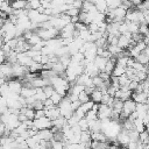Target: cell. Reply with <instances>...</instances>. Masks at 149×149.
I'll return each instance as SVG.
<instances>
[{"label":"cell","instance_id":"6da1fadb","mask_svg":"<svg viewBox=\"0 0 149 149\" xmlns=\"http://www.w3.org/2000/svg\"><path fill=\"white\" fill-rule=\"evenodd\" d=\"M71 102H72V101H71L70 98L66 95V97L63 98L62 102L58 105V109H59L61 115L64 116V118H66V119L71 118V116L74 114V111H73V108H72Z\"/></svg>","mask_w":149,"mask_h":149},{"label":"cell","instance_id":"7a4b0ae2","mask_svg":"<svg viewBox=\"0 0 149 149\" xmlns=\"http://www.w3.org/2000/svg\"><path fill=\"white\" fill-rule=\"evenodd\" d=\"M127 22H136V23H146V20H144V14L142 10H140L139 8L136 9H129L127 15H126V20Z\"/></svg>","mask_w":149,"mask_h":149},{"label":"cell","instance_id":"3957f363","mask_svg":"<svg viewBox=\"0 0 149 149\" xmlns=\"http://www.w3.org/2000/svg\"><path fill=\"white\" fill-rule=\"evenodd\" d=\"M136 106H137V104L133 99H128V100L123 101V108L120 114V120H125V119L129 118L136 111Z\"/></svg>","mask_w":149,"mask_h":149},{"label":"cell","instance_id":"277c9868","mask_svg":"<svg viewBox=\"0 0 149 149\" xmlns=\"http://www.w3.org/2000/svg\"><path fill=\"white\" fill-rule=\"evenodd\" d=\"M36 33L40 35V37L43 41H49L56 38L59 34V30H57L56 28H38Z\"/></svg>","mask_w":149,"mask_h":149},{"label":"cell","instance_id":"5b68a950","mask_svg":"<svg viewBox=\"0 0 149 149\" xmlns=\"http://www.w3.org/2000/svg\"><path fill=\"white\" fill-rule=\"evenodd\" d=\"M33 127H35L37 130H43V129H51L52 128V121L47 118H40V119H35L33 120Z\"/></svg>","mask_w":149,"mask_h":149},{"label":"cell","instance_id":"8992f818","mask_svg":"<svg viewBox=\"0 0 149 149\" xmlns=\"http://www.w3.org/2000/svg\"><path fill=\"white\" fill-rule=\"evenodd\" d=\"M132 35L130 33H127L125 35H120L119 40H118V47H120L122 50L125 49H129L132 45H134V42L132 40Z\"/></svg>","mask_w":149,"mask_h":149},{"label":"cell","instance_id":"52a82bcc","mask_svg":"<svg viewBox=\"0 0 149 149\" xmlns=\"http://www.w3.org/2000/svg\"><path fill=\"white\" fill-rule=\"evenodd\" d=\"M113 115V108L105 105V104H99V108H98V118L100 120H105V119H112Z\"/></svg>","mask_w":149,"mask_h":149},{"label":"cell","instance_id":"ba28073f","mask_svg":"<svg viewBox=\"0 0 149 149\" xmlns=\"http://www.w3.org/2000/svg\"><path fill=\"white\" fill-rule=\"evenodd\" d=\"M0 76L1 78H6L7 80H10L13 76V64H10L9 62H5L1 64L0 66Z\"/></svg>","mask_w":149,"mask_h":149},{"label":"cell","instance_id":"9c48e42d","mask_svg":"<svg viewBox=\"0 0 149 149\" xmlns=\"http://www.w3.org/2000/svg\"><path fill=\"white\" fill-rule=\"evenodd\" d=\"M29 72V69L19 64V63H14L13 64V76L15 78H23L27 73Z\"/></svg>","mask_w":149,"mask_h":149},{"label":"cell","instance_id":"30bf717a","mask_svg":"<svg viewBox=\"0 0 149 149\" xmlns=\"http://www.w3.org/2000/svg\"><path fill=\"white\" fill-rule=\"evenodd\" d=\"M17 63L29 69V66L34 63V61L30 56H28L27 52H19L17 54Z\"/></svg>","mask_w":149,"mask_h":149},{"label":"cell","instance_id":"8fae6325","mask_svg":"<svg viewBox=\"0 0 149 149\" xmlns=\"http://www.w3.org/2000/svg\"><path fill=\"white\" fill-rule=\"evenodd\" d=\"M7 84L9 86V90L14 93H17V94H20L22 88H23V84L19 79H10L7 81Z\"/></svg>","mask_w":149,"mask_h":149},{"label":"cell","instance_id":"7c38bea8","mask_svg":"<svg viewBox=\"0 0 149 149\" xmlns=\"http://www.w3.org/2000/svg\"><path fill=\"white\" fill-rule=\"evenodd\" d=\"M116 140H118V142H119V144H120V146H122V147H127V146H128V143L130 142L129 132H127V130L122 129V130L120 132V134L118 135Z\"/></svg>","mask_w":149,"mask_h":149},{"label":"cell","instance_id":"4fadbf2b","mask_svg":"<svg viewBox=\"0 0 149 149\" xmlns=\"http://www.w3.org/2000/svg\"><path fill=\"white\" fill-rule=\"evenodd\" d=\"M132 99L136 104H147L148 102V93H146V92H133Z\"/></svg>","mask_w":149,"mask_h":149},{"label":"cell","instance_id":"5bb4252c","mask_svg":"<svg viewBox=\"0 0 149 149\" xmlns=\"http://www.w3.org/2000/svg\"><path fill=\"white\" fill-rule=\"evenodd\" d=\"M10 6L14 10L28 9V1L27 0H13L10 2Z\"/></svg>","mask_w":149,"mask_h":149},{"label":"cell","instance_id":"9a60e30c","mask_svg":"<svg viewBox=\"0 0 149 149\" xmlns=\"http://www.w3.org/2000/svg\"><path fill=\"white\" fill-rule=\"evenodd\" d=\"M35 93H36V88H34L33 86H23V88H22V91H21L20 95H21L22 98L27 99V98L34 97V95H35Z\"/></svg>","mask_w":149,"mask_h":149},{"label":"cell","instance_id":"2e32d148","mask_svg":"<svg viewBox=\"0 0 149 149\" xmlns=\"http://www.w3.org/2000/svg\"><path fill=\"white\" fill-rule=\"evenodd\" d=\"M45 116L49 118L51 121L56 120L57 118L61 116V113H59V109H58V106L54 107V108H50V109H45Z\"/></svg>","mask_w":149,"mask_h":149},{"label":"cell","instance_id":"e0dca14e","mask_svg":"<svg viewBox=\"0 0 149 149\" xmlns=\"http://www.w3.org/2000/svg\"><path fill=\"white\" fill-rule=\"evenodd\" d=\"M90 95H91V100H92L94 104H101V101H102V97H104L102 91H100L99 88H95Z\"/></svg>","mask_w":149,"mask_h":149},{"label":"cell","instance_id":"ac0fdd59","mask_svg":"<svg viewBox=\"0 0 149 149\" xmlns=\"http://www.w3.org/2000/svg\"><path fill=\"white\" fill-rule=\"evenodd\" d=\"M92 133V141H97V142H104L106 143L108 137L105 135L104 132H91Z\"/></svg>","mask_w":149,"mask_h":149},{"label":"cell","instance_id":"d6986e66","mask_svg":"<svg viewBox=\"0 0 149 149\" xmlns=\"http://www.w3.org/2000/svg\"><path fill=\"white\" fill-rule=\"evenodd\" d=\"M94 6L97 7V9L100 12V13H105L108 10V5H107V1L106 0H94L93 1Z\"/></svg>","mask_w":149,"mask_h":149},{"label":"cell","instance_id":"ffe728a7","mask_svg":"<svg viewBox=\"0 0 149 149\" xmlns=\"http://www.w3.org/2000/svg\"><path fill=\"white\" fill-rule=\"evenodd\" d=\"M107 58L105 57H101V56H97V58L93 61L94 64L98 66V69L100 70V72H104L105 71V68H106V64H107Z\"/></svg>","mask_w":149,"mask_h":149},{"label":"cell","instance_id":"44dd1931","mask_svg":"<svg viewBox=\"0 0 149 149\" xmlns=\"http://www.w3.org/2000/svg\"><path fill=\"white\" fill-rule=\"evenodd\" d=\"M51 70L52 71H55L58 76L59 74H63V73H65V70H66V68L58 61L57 63H54V64H51Z\"/></svg>","mask_w":149,"mask_h":149},{"label":"cell","instance_id":"7402d4cb","mask_svg":"<svg viewBox=\"0 0 149 149\" xmlns=\"http://www.w3.org/2000/svg\"><path fill=\"white\" fill-rule=\"evenodd\" d=\"M134 128L136 132L139 133H142L144 130H147V127H146V123L142 119H135L134 120Z\"/></svg>","mask_w":149,"mask_h":149},{"label":"cell","instance_id":"603a6c76","mask_svg":"<svg viewBox=\"0 0 149 149\" xmlns=\"http://www.w3.org/2000/svg\"><path fill=\"white\" fill-rule=\"evenodd\" d=\"M122 108H123V101H122L121 99H116V98H115L114 104H113V112H114L115 114L120 115L121 112H122Z\"/></svg>","mask_w":149,"mask_h":149},{"label":"cell","instance_id":"cb8c5ba5","mask_svg":"<svg viewBox=\"0 0 149 149\" xmlns=\"http://www.w3.org/2000/svg\"><path fill=\"white\" fill-rule=\"evenodd\" d=\"M126 72H127V68H125V66H122V65H119V64H116L115 65V68H114V71H113V73H112V76H114V77H121V76H123V74H126Z\"/></svg>","mask_w":149,"mask_h":149},{"label":"cell","instance_id":"d4e9b609","mask_svg":"<svg viewBox=\"0 0 149 149\" xmlns=\"http://www.w3.org/2000/svg\"><path fill=\"white\" fill-rule=\"evenodd\" d=\"M92 142V133L90 130H83L80 134V143H90Z\"/></svg>","mask_w":149,"mask_h":149},{"label":"cell","instance_id":"484cf974","mask_svg":"<svg viewBox=\"0 0 149 149\" xmlns=\"http://www.w3.org/2000/svg\"><path fill=\"white\" fill-rule=\"evenodd\" d=\"M35 99L37 100V101H45L47 99H48V97H47V94L44 93V91H43V88H36V93H35Z\"/></svg>","mask_w":149,"mask_h":149},{"label":"cell","instance_id":"4316f807","mask_svg":"<svg viewBox=\"0 0 149 149\" xmlns=\"http://www.w3.org/2000/svg\"><path fill=\"white\" fill-rule=\"evenodd\" d=\"M127 24H128V30H129L130 34L140 33V23H136V22H127Z\"/></svg>","mask_w":149,"mask_h":149},{"label":"cell","instance_id":"83f0119b","mask_svg":"<svg viewBox=\"0 0 149 149\" xmlns=\"http://www.w3.org/2000/svg\"><path fill=\"white\" fill-rule=\"evenodd\" d=\"M42 7V0H30L28 2V9H36L38 10Z\"/></svg>","mask_w":149,"mask_h":149},{"label":"cell","instance_id":"f1b7e54d","mask_svg":"<svg viewBox=\"0 0 149 149\" xmlns=\"http://www.w3.org/2000/svg\"><path fill=\"white\" fill-rule=\"evenodd\" d=\"M63 98H64V97H63V95H61V94H59L58 92H56V91H55V92L52 93V95L50 97L51 101H52V102H54V104H55L56 106H58V105H59V104L62 102Z\"/></svg>","mask_w":149,"mask_h":149},{"label":"cell","instance_id":"f546056e","mask_svg":"<svg viewBox=\"0 0 149 149\" xmlns=\"http://www.w3.org/2000/svg\"><path fill=\"white\" fill-rule=\"evenodd\" d=\"M135 61H137L139 63H141V64H143V65H148V63H149V57H148L144 52H141V54L135 58Z\"/></svg>","mask_w":149,"mask_h":149},{"label":"cell","instance_id":"4dcf8cb0","mask_svg":"<svg viewBox=\"0 0 149 149\" xmlns=\"http://www.w3.org/2000/svg\"><path fill=\"white\" fill-rule=\"evenodd\" d=\"M108 5V9H115L122 5V0H106Z\"/></svg>","mask_w":149,"mask_h":149},{"label":"cell","instance_id":"1f68e13d","mask_svg":"<svg viewBox=\"0 0 149 149\" xmlns=\"http://www.w3.org/2000/svg\"><path fill=\"white\" fill-rule=\"evenodd\" d=\"M78 100L81 102V104H85V102H88V101H91V95L88 94V93H86L85 91L84 92H81L79 95H78Z\"/></svg>","mask_w":149,"mask_h":149},{"label":"cell","instance_id":"d6a6232c","mask_svg":"<svg viewBox=\"0 0 149 149\" xmlns=\"http://www.w3.org/2000/svg\"><path fill=\"white\" fill-rule=\"evenodd\" d=\"M81 119L80 118H78L76 114H73L71 118H69L68 119V125L70 126V127H73V126H77L78 123H79V121H80Z\"/></svg>","mask_w":149,"mask_h":149},{"label":"cell","instance_id":"836d02e7","mask_svg":"<svg viewBox=\"0 0 149 149\" xmlns=\"http://www.w3.org/2000/svg\"><path fill=\"white\" fill-rule=\"evenodd\" d=\"M79 127L81 128V130H90V122L86 118H83L80 121H79Z\"/></svg>","mask_w":149,"mask_h":149},{"label":"cell","instance_id":"e575fe53","mask_svg":"<svg viewBox=\"0 0 149 149\" xmlns=\"http://www.w3.org/2000/svg\"><path fill=\"white\" fill-rule=\"evenodd\" d=\"M51 149H65V143L63 141H51Z\"/></svg>","mask_w":149,"mask_h":149},{"label":"cell","instance_id":"d590c367","mask_svg":"<svg viewBox=\"0 0 149 149\" xmlns=\"http://www.w3.org/2000/svg\"><path fill=\"white\" fill-rule=\"evenodd\" d=\"M93 84H94L95 88H99L105 84V81L100 76H95V77H93Z\"/></svg>","mask_w":149,"mask_h":149},{"label":"cell","instance_id":"8d00e7d4","mask_svg":"<svg viewBox=\"0 0 149 149\" xmlns=\"http://www.w3.org/2000/svg\"><path fill=\"white\" fill-rule=\"evenodd\" d=\"M43 91H44V93L47 94V97L50 98V97L52 95V93L55 92V88H54L52 85H47L45 87H43Z\"/></svg>","mask_w":149,"mask_h":149},{"label":"cell","instance_id":"74e56055","mask_svg":"<svg viewBox=\"0 0 149 149\" xmlns=\"http://www.w3.org/2000/svg\"><path fill=\"white\" fill-rule=\"evenodd\" d=\"M148 33H149V24H147V23L140 24V34L143 35V36H146Z\"/></svg>","mask_w":149,"mask_h":149},{"label":"cell","instance_id":"f35d334b","mask_svg":"<svg viewBox=\"0 0 149 149\" xmlns=\"http://www.w3.org/2000/svg\"><path fill=\"white\" fill-rule=\"evenodd\" d=\"M44 102V109H50V108H54V107H56V105L51 101V99L50 98H48L45 101H43Z\"/></svg>","mask_w":149,"mask_h":149},{"label":"cell","instance_id":"ab89813d","mask_svg":"<svg viewBox=\"0 0 149 149\" xmlns=\"http://www.w3.org/2000/svg\"><path fill=\"white\" fill-rule=\"evenodd\" d=\"M43 116H45V109H40V111H36L35 119H40V118H43Z\"/></svg>","mask_w":149,"mask_h":149},{"label":"cell","instance_id":"60d3db41","mask_svg":"<svg viewBox=\"0 0 149 149\" xmlns=\"http://www.w3.org/2000/svg\"><path fill=\"white\" fill-rule=\"evenodd\" d=\"M127 149H137V142L135 141H130L127 146Z\"/></svg>","mask_w":149,"mask_h":149},{"label":"cell","instance_id":"b9f144b4","mask_svg":"<svg viewBox=\"0 0 149 149\" xmlns=\"http://www.w3.org/2000/svg\"><path fill=\"white\" fill-rule=\"evenodd\" d=\"M130 1H132V3H133L134 6H136V7L143 2V0H130Z\"/></svg>","mask_w":149,"mask_h":149},{"label":"cell","instance_id":"7bdbcfd3","mask_svg":"<svg viewBox=\"0 0 149 149\" xmlns=\"http://www.w3.org/2000/svg\"><path fill=\"white\" fill-rule=\"evenodd\" d=\"M143 52H144V54H146V55H147V56H148V57H149V45H148V47H147V48H146V50H144V51H143Z\"/></svg>","mask_w":149,"mask_h":149},{"label":"cell","instance_id":"ee69618b","mask_svg":"<svg viewBox=\"0 0 149 149\" xmlns=\"http://www.w3.org/2000/svg\"><path fill=\"white\" fill-rule=\"evenodd\" d=\"M115 149H126V148H125V147H122V146H119V147H116Z\"/></svg>","mask_w":149,"mask_h":149},{"label":"cell","instance_id":"f6af8a7d","mask_svg":"<svg viewBox=\"0 0 149 149\" xmlns=\"http://www.w3.org/2000/svg\"><path fill=\"white\" fill-rule=\"evenodd\" d=\"M146 68H147V72H148V74H149V63H148V65H146Z\"/></svg>","mask_w":149,"mask_h":149},{"label":"cell","instance_id":"bcb514c9","mask_svg":"<svg viewBox=\"0 0 149 149\" xmlns=\"http://www.w3.org/2000/svg\"><path fill=\"white\" fill-rule=\"evenodd\" d=\"M64 1H65V2H68V1H69V0H64Z\"/></svg>","mask_w":149,"mask_h":149}]
</instances>
